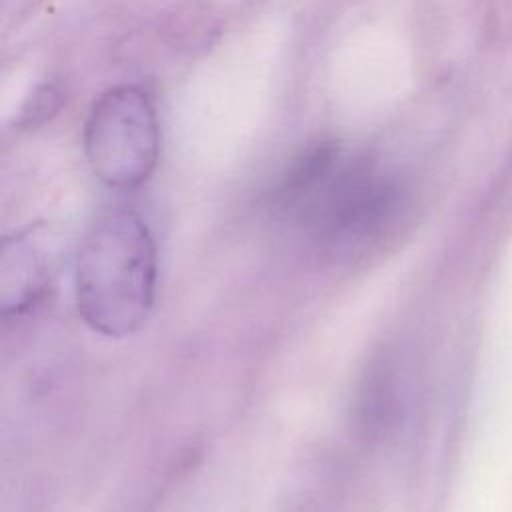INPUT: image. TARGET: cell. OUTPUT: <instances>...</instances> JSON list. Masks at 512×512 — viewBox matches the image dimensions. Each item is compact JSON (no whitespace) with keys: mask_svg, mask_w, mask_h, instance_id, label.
Returning <instances> with one entry per match:
<instances>
[{"mask_svg":"<svg viewBox=\"0 0 512 512\" xmlns=\"http://www.w3.org/2000/svg\"><path fill=\"white\" fill-rule=\"evenodd\" d=\"M406 194L368 162L344 160L294 210L332 262L362 264L388 248L406 222Z\"/></svg>","mask_w":512,"mask_h":512,"instance_id":"cell-2","label":"cell"},{"mask_svg":"<svg viewBox=\"0 0 512 512\" xmlns=\"http://www.w3.org/2000/svg\"><path fill=\"white\" fill-rule=\"evenodd\" d=\"M392 368L384 362H372L356 398V424L364 436H378L390 424L396 410V388Z\"/></svg>","mask_w":512,"mask_h":512,"instance_id":"cell-5","label":"cell"},{"mask_svg":"<svg viewBox=\"0 0 512 512\" xmlns=\"http://www.w3.org/2000/svg\"><path fill=\"white\" fill-rule=\"evenodd\" d=\"M62 100H64V96L58 86L40 84L24 102L20 116H18V126L34 128V126L48 122L60 110Z\"/></svg>","mask_w":512,"mask_h":512,"instance_id":"cell-6","label":"cell"},{"mask_svg":"<svg viewBox=\"0 0 512 512\" xmlns=\"http://www.w3.org/2000/svg\"><path fill=\"white\" fill-rule=\"evenodd\" d=\"M156 288V248L132 210L100 218L76 264V300L86 324L106 336H128L148 318Z\"/></svg>","mask_w":512,"mask_h":512,"instance_id":"cell-1","label":"cell"},{"mask_svg":"<svg viewBox=\"0 0 512 512\" xmlns=\"http://www.w3.org/2000/svg\"><path fill=\"white\" fill-rule=\"evenodd\" d=\"M84 152L94 174L112 188H136L150 178L160 152V128L150 96L138 86H116L92 106Z\"/></svg>","mask_w":512,"mask_h":512,"instance_id":"cell-3","label":"cell"},{"mask_svg":"<svg viewBox=\"0 0 512 512\" xmlns=\"http://www.w3.org/2000/svg\"><path fill=\"white\" fill-rule=\"evenodd\" d=\"M42 232L30 230L14 236L4 244L2 260L16 264H2V300L6 312L26 310L42 294L46 284V258L40 250Z\"/></svg>","mask_w":512,"mask_h":512,"instance_id":"cell-4","label":"cell"}]
</instances>
